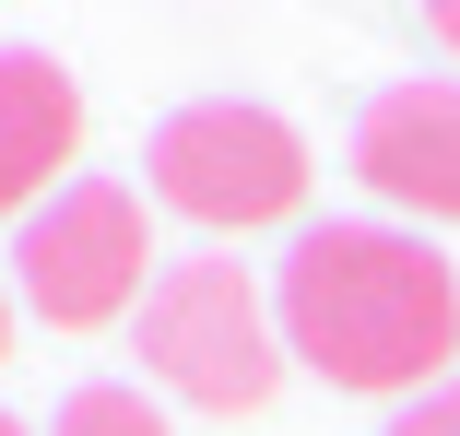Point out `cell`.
<instances>
[{"label": "cell", "instance_id": "6da1fadb", "mask_svg": "<svg viewBox=\"0 0 460 436\" xmlns=\"http://www.w3.org/2000/svg\"><path fill=\"white\" fill-rule=\"evenodd\" d=\"M271 318H284V354L319 366L331 389L425 401L448 389V354H460V272L402 224H307L284 248Z\"/></svg>", "mask_w": 460, "mask_h": 436}, {"label": "cell", "instance_id": "7a4b0ae2", "mask_svg": "<svg viewBox=\"0 0 460 436\" xmlns=\"http://www.w3.org/2000/svg\"><path fill=\"white\" fill-rule=\"evenodd\" d=\"M142 189L213 236H248V224H284L307 201V142L248 95H201L142 142Z\"/></svg>", "mask_w": 460, "mask_h": 436}, {"label": "cell", "instance_id": "3957f363", "mask_svg": "<svg viewBox=\"0 0 460 436\" xmlns=\"http://www.w3.org/2000/svg\"><path fill=\"white\" fill-rule=\"evenodd\" d=\"M142 366L190 401V413H260L284 389V342L248 283V259H177L142 295Z\"/></svg>", "mask_w": 460, "mask_h": 436}, {"label": "cell", "instance_id": "277c9868", "mask_svg": "<svg viewBox=\"0 0 460 436\" xmlns=\"http://www.w3.org/2000/svg\"><path fill=\"white\" fill-rule=\"evenodd\" d=\"M142 259H154V224H142V189L119 178H71L48 213H24L13 236V283L48 330H107L130 295H142Z\"/></svg>", "mask_w": 460, "mask_h": 436}, {"label": "cell", "instance_id": "5b68a950", "mask_svg": "<svg viewBox=\"0 0 460 436\" xmlns=\"http://www.w3.org/2000/svg\"><path fill=\"white\" fill-rule=\"evenodd\" d=\"M354 178L390 213L460 224V83H390L354 118Z\"/></svg>", "mask_w": 460, "mask_h": 436}, {"label": "cell", "instance_id": "8992f818", "mask_svg": "<svg viewBox=\"0 0 460 436\" xmlns=\"http://www.w3.org/2000/svg\"><path fill=\"white\" fill-rule=\"evenodd\" d=\"M83 153V95L48 48H0V213H48L59 165Z\"/></svg>", "mask_w": 460, "mask_h": 436}, {"label": "cell", "instance_id": "52a82bcc", "mask_svg": "<svg viewBox=\"0 0 460 436\" xmlns=\"http://www.w3.org/2000/svg\"><path fill=\"white\" fill-rule=\"evenodd\" d=\"M48 436H165V413H154L142 389H119V378H83V389L59 401Z\"/></svg>", "mask_w": 460, "mask_h": 436}, {"label": "cell", "instance_id": "ba28073f", "mask_svg": "<svg viewBox=\"0 0 460 436\" xmlns=\"http://www.w3.org/2000/svg\"><path fill=\"white\" fill-rule=\"evenodd\" d=\"M390 436H460V378H448V389H425V401H402V413H390Z\"/></svg>", "mask_w": 460, "mask_h": 436}, {"label": "cell", "instance_id": "9c48e42d", "mask_svg": "<svg viewBox=\"0 0 460 436\" xmlns=\"http://www.w3.org/2000/svg\"><path fill=\"white\" fill-rule=\"evenodd\" d=\"M425 36H437V48H460V0H448V13H425Z\"/></svg>", "mask_w": 460, "mask_h": 436}, {"label": "cell", "instance_id": "30bf717a", "mask_svg": "<svg viewBox=\"0 0 460 436\" xmlns=\"http://www.w3.org/2000/svg\"><path fill=\"white\" fill-rule=\"evenodd\" d=\"M0 354H13V295H0Z\"/></svg>", "mask_w": 460, "mask_h": 436}, {"label": "cell", "instance_id": "8fae6325", "mask_svg": "<svg viewBox=\"0 0 460 436\" xmlns=\"http://www.w3.org/2000/svg\"><path fill=\"white\" fill-rule=\"evenodd\" d=\"M0 436H24V424H13V413H0Z\"/></svg>", "mask_w": 460, "mask_h": 436}]
</instances>
